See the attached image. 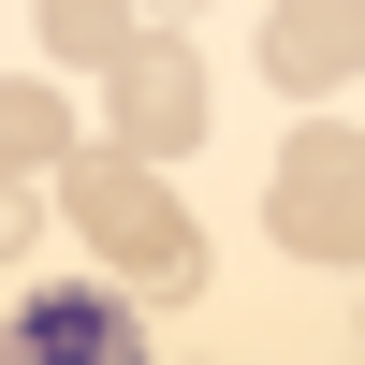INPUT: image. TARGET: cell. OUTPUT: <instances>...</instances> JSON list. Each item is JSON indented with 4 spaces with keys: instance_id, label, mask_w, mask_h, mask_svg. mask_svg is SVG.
<instances>
[{
    "instance_id": "1",
    "label": "cell",
    "mask_w": 365,
    "mask_h": 365,
    "mask_svg": "<svg viewBox=\"0 0 365 365\" xmlns=\"http://www.w3.org/2000/svg\"><path fill=\"white\" fill-rule=\"evenodd\" d=\"M58 205H73V234L103 249V278L132 292V307H190V292H205V220H190L146 161L73 146V161H58Z\"/></svg>"
},
{
    "instance_id": "2",
    "label": "cell",
    "mask_w": 365,
    "mask_h": 365,
    "mask_svg": "<svg viewBox=\"0 0 365 365\" xmlns=\"http://www.w3.org/2000/svg\"><path fill=\"white\" fill-rule=\"evenodd\" d=\"M263 220H278L292 263H336V278H365V132H292L278 146V190H263Z\"/></svg>"
},
{
    "instance_id": "3",
    "label": "cell",
    "mask_w": 365,
    "mask_h": 365,
    "mask_svg": "<svg viewBox=\"0 0 365 365\" xmlns=\"http://www.w3.org/2000/svg\"><path fill=\"white\" fill-rule=\"evenodd\" d=\"M175 146H205V58L175 44V29H132V44L103 58V161L161 175Z\"/></svg>"
},
{
    "instance_id": "4",
    "label": "cell",
    "mask_w": 365,
    "mask_h": 365,
    "mask_svg": "<svg viewBox=\"0 0 365 365\" xmlns=\"http://www.w3.org/2000/svg\"><path fill=\"white\" fill-rule=\"evenodd\" d=\"M0 365H146V307H132L117 278H58V292L15 307Z\"/></svg>"
},
{
    "instance_id": "5",
    "label": "cell",
    "mask_w": 365,
    "mask_h": 365,
    "mask_svg": "<svg viewBox=\"0 0 365 365\" xmlns=\"http://www.w3.org/2000/svg\"><path fill=\"white\" fill-rule=\"evenodd\" d=\"M263 73H278L292 103L351 88L365 73V0H278V15H263Z\"/></svg>"
},
{
    "instance_id": "6",
    "label": "cell",
    "mask_w": 365,
    "mask_h": 365,
    "mask_svg": "<svg viewBox=\"0 0 365 365\" xmlns=\"http://www.w3.org/2000/svg\"><path fill=\"white\" fill-rule=\"evenodd\" d=\"M58 161H73V103L15 73V88H0V175L29 190V175H58Z\"/></svg>"
},
{
    "instance_id": "7",
    "label": "cell",
    "mask_w": 365,
    "mask_h": 365,
    "mask_svg": "<svg viewBox=\"0 0 365 365\" xmlns=\"http://www.w3.org/2000/svg\"><path fill=\"white\" fill-rule=\"evenodd\" d=\"M44 44H58V58H88V73H103V58L132 44V29H117V0H44Z\"/></svg>"
},
{
    "instance_id": "8",
    "label": "cell",
    "mask_w": 365,
    "mask_h": 365,
    "mask_svg": "<svg viewBox=\"0 0 365 365\" xmlns=\"http://www.w3.org/2000/svg\"><path fill=\"white\" fill-rule=\"evenodd\" d=\"M0 263H29V190L0 175Z\"/></svg>"
},
{
    "instance_id": "9",
    "label": "cell",
    "mask_w": 365,
    "mask_h": 365,
    "mask_svg": "<svg viewBox=\"0 0 365 365\" xmlns=\"http://www.w3.org/2000/svg\"><path fill=\"white\" fill-rule=\"evenodd\" d=\"M132 15H146V29H175V15H190V0H132Z\"/></svg>"
}]
</instances>
